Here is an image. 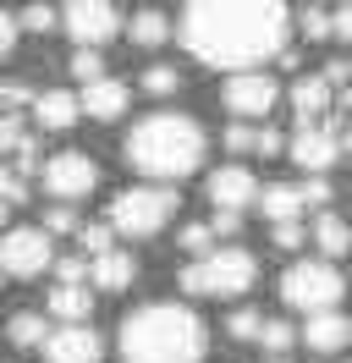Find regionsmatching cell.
I'll return each instance as SVG.
<instances>
[{
	"label": "cell",
	"instance_id": "4fadbf2b",
	"mask_svg": "<svg viewBox=\"0 0 352 363\" xmlns=\"http://www.w3.org/2000/svg\"><path fill=\"white\" fill-rule=\"evenodd\" d=\"M253 193H259V182H253V171L242 165V160H231V165H220V171H209V204L215 209H253Z\"/></svg>",
	"mask_w": 352,
	"mask_h": 363
},
{
	"label": "cell",
	"instance_id": "d590c367",
	"mask_svg": "<svg viewBox=\"0 0 352 363\" xmlns=\"http://www.w3.org/2000/svg\"><path fill=\"white\" fill-rule=\"evenodd\" d=\"M0 199H6V204H22V199H28V182H22L6 160H0Z\"/></svg>",
	"mask_w": 352,
	"mask_h": 363
},
{
	"label": "cell",
	"instance_id": "e575fe53",
	"mask_svg": "<svg viewBox=\"0 0 352 363\" xmlns=\"http://www.w3.org/2000/svg\"><path fill=\"white\" fill-rule=\"evenodd\" d=\"M176 242H182V253H209V248H215V231H209V226H182Z\"/></svg>",
	"mask_w": 352,
	"mask_h": 363
},
{
	"label": "cell",
	"instance_id": "9c48e42d",
	"mask_svg": "<svg viewBox=\"0 0 352 363\" xmlns=\"http://www.w3.org/2000/svg\"><path fill=\"white\" fill-rule=\"evenodd\" d=\"M50 259H55V242H50V231H44V226H11V231H0V275H11V281H33V275L50 270Z\"/></svg>",
	"mask_w": 352,
	"mask_h": 363
},
{
	"label": "cell",
	"instance_id": "6da1fadb",
	"mask_svg": "<svg viewBox=\"0 0 352 363\" xmlns=\"http://www.w3.org/2000/svg\"><path fill=\"white\" fill-rule=\"evenodd\" d=\"M292 39L286 0H187L182 6V45L193 61L215 72H242L275 61Z\"/></svg>",
	"mask_w": 352,
	"mask_h": 363
},
{
	"label": "cell",
	"instance_id": "44dd1931",
	"mask_svg": "<svg viewBox=\"0 0 352 363\" xmlns=\"http://www.w3.org/2000/svg\"><path fill=\"white\" fill-rule=\"evenodd\" d=\"M127 33H132L138 50H160L165 39H171V17H165V11H138V17L127 23Z\"/></svg>",
	"mask_w": 352,
	"mask_h": 363
},
{
	"label": "cell",
	"instance_id": "5bb4252c",
	"mask_svg": "<svg viewBox=\"0 0 352 363\" xmlns=\"http://www.w3.org/2000/svg\"><path fill=\"white\" fill-rule=\"evenodd\" d=\"M132 105V83H121V77H94V83H83V94H77V111H88L94 121H116V116H127Z\"/></svg>",
	"mask_w": 352,
	"mask_h": 363
},
{
	"label": "cell",
	"instance_id": "52a82bcc",
	"mask_svg": "<svg viewBox=\"0 0 352 363\" xmlns=\"http://www.w3.org/2000/svg\"><path fill=\"white\" fill-rule=\"evenodd\" d=\"M281 149L292 155V165H297V171H308V177H325L330 165L341 160V149H347V138H341V116L297 121V133L286 138Z\"/></svg>",
	"mask_w": 352,
	"mask_h": 363
},
{
	"label": "cell",
	"instance_id": "bcb514c9",
	"mask_svg": "<svg viewBox=\"0 0 352 363\" xmlns=\"http://www.w3.org/2000/svg\"><path fill=\"white\" fill-rule=\"evenodd\" d=\"M270 363H292V358H286V352H275V358H270Z\"/></svg>",
	"mask_w": 352,
	"mask_h": 363
},
{
	"label": "cell",
	"instance_id": "d6986e66",
	"mask_svg": "<svg viewBox=\"0 0 352 363\" xmlns=\"http://www.w3.org/2000/svg\"><path fill=\"white\" fill-rule=\"evenodd\" d=\"M44 314H50V319H61V325H77V319L94 314V292H88L83 281H61L55 292L44 297Z\"/></svg>",
	"mask_w": 352,
	"mask_h": 363
},
{
	"label": "cell",
	"instance_id": "b9f144b4",
	"mask_svg": "<svg viewBox=\"0 0 352 363\" xmlns=\"http://www.w3.org/2000/svg\"><path fill=\"white\" fill-rule=\"evenodd\" d=\"M209 231H215V237H237L242 215H237V209H215V215H209Z\"/></svg>",
	"mask_w": 352,
	"mask_h": 363
},
{
	"label": "cell",
	"instance_id": "d6a6232c",
	"mask_svg": "<svg viewBox=\"0 0 352 363\" xmlns=\"http://www.w3.org/2000/svg\"><path fill=\"white\" fill-rule=\"evenodd\" d=\"M281 253H297L308 242V231H303V220H275V237H270Z\"/></svg>",
	"mask_w": 352,
	"mask_h": 363
},
{
	"label": "cell",
	"instance_id": "f6af8a7d",
	"mask_svg": "<svg viewBox=\"0 0 352 363\" xmlns=\"http://www.w3.org/2000/svg\"><path fill=\"white\" fill-rule=\"evenodd\" d=\"M6 220H11V204H6V199H0V226H6Z\"/></svg>",
	"mask_w": 352,
	"mask_h": 363
},
{
	"label": "cell",
	"instance_id": "8fae6325",
	"mask_svg": "<svg viewBox=\"0 0 352 363\" xmlns=\"http://www.w3.org/2000/svg\"><path fill=\"white\" fill-rule=\"evenodd\" d=\"M55 23L77 39V45H105L121 33V11H116V0H66V11Z\"/></svg>",
	"mask_w": 352,
	"mask_h": 363
},
{
	"label": "cell",
	"instance_id": "2e32d148",
	"mask_svg": "<svg viewBox=\"0 0 352 363\" xmlns=\"http://www.w3.org/2000/svg\"><path fill=\"white\" fill-rule=\"evenodd\" d=\"M88 281H94V292H127L132 281H138V259H132L127 248L110 242L105 253L88 259Z\"/></svg>",
	"mask_w": 352,
	"mask_h": 363
},
{
	"label": "cell",
	"instance_id": "ba28073f",
	"mask_svg": "<svg viewBox=\"0 0 352 363\" xmlns=\"http://www.w3.org/2000/svg\"><path fill=\"white\" fill-rule=\"evenodd\" d=\"M39 177H44V193L61 199V204H77L99 187V160L83 155V149H61V155L39 160Z\"/></svg>",
	"mask_w": 352,
	"mask_h": 363
},
{
	"label": "cell",
	"instance_id": "8992f818",
	"mask_svg": "<svg viewBox=\"0 0 352 363\" xmlns=\"http://www.w3.org/2000/svg\"><path fill=\"white\" fill-rule=\"evenodd\" d=\"M341 292H347V281H341V270H336V259H297V264L281 275V303L297 308V314L336 308Z\"/></svg>",
	"mask_w": 352,
	"mask_h": 363
},
{
	"label": "cell",
	"instance_id": "4316f807",
	"mask_svg": "<svg viewBox=\"0 0 352 363\" xmlns=\"http://www.w3.org/2000/svg\"><path fill=\"white\" fill-rule=\"evenodd\" d=\"M138 83H143V89H149L154 99H165V94H176V89H182V72L160 61V67H149V72H143V77H138Z\"/></svg>",
	"mask_w": 352,
	"mask_h": 363
},
{
	"label": "cell",
	"instance_id": "f1b7e54d",
	"mask_svg": "<svg viewBox=\"0 0 352 363\" xmlns=\"http://www.w3.org/2000/svg\"><path fill=\"white\" fill-rule=\"evenodd\" d=\"M17 28H28V33H50V28H55V6L28 0V6H22V17H17Z\"/></svg>",
	"mask_w": 352,
	"mask_h": 363
},
{
	"label": "cell",
	"instance_id": "ffe728a7",
	"mask_svg": "<svg viewBox=\"0 0 352 363\" xmlns=\"http://www.w3.org/2000/svg\"><path fill=\"white\" fill-rule=\"evenodd\" d=\"M253 204L264 209V220H297V215L308 209L297 182H270V187H259V193H253Z\"/></svg>",
	"mask_w": 352,
	"mask_h": 363
},
{
	"label": "cell",
	"instance_id": "83f0119b",
	"mask_svg": "<svg viewBox=\"0 0 352 363\" xmlns=\"http://www.w3.org/2000/svg\"><path fill=\"white\" fill-rule=\"evenodd\" d=\"M72 237H77L83 259H94V253H105V248H110V237H116V231H110L105 220H94V226H83V220H77V231H72Z\"/></svg>",
	"mask_w": 352,
	"mask_h": 363
},
{
	"label": "cell",
	"instance_id": "d4e9b609",
	"mask_svg": "<svg viewBox=\"0 0 352 363\" xmlns=\"http://www.w3.org/2000/svg\"><path fill=\"white\" fill-rule=\"evenodd\" d=\"M292 23H297V33H303L308 45H319V39H330V11H325V6H303V11L292 17Z\"/></svg>",
	"mask_w": 352,
	"mask_h": 363
},
{
	"label": "cell",
	"instance_id": "f35d334b",
	"mask_svg": "<svg viewBox=\"0 0 352 363\" xmlns=\"http://www.w3.org/2000/svg\"><path fill=\"white\" fill-rule=\"evenodd\" d=\"M50 264H55L61 281H88V259L83 253H66V259H50Z\"/></svg>",
	"mask_w": 352,
	"mask_h": 363
},
{
	"label": "cell",
	"instance_id": "7c38bea8",
	"mask_svg": "<svg viewBox=\"0 0 352 363\" xmlns=\"http://www.w3.org/2000/svg\"><path fill=\"white\" fill-rule=\"evenodd\" d=\"M39 352L44 363H99L105 358V336L88 319H77V325H61V330H44Z\"/></svg>",
	"mask_w": 352,
	"mask_h": 363
},
{
	"label": "cell",
	"instance_id": "836d02e7",
	"mask_svg": "<svg viewBox=\"0 0 352 363\" xmlns=\"http://www.w3.org/2000/svg\"><path fill=\"white\" fill-rule=\"evenodd\" d=\"M11 171H17V177H33V171H39V143H33V138H22L17 149H11Z\"/></svg>",
	"mask_w": 352,
	"mask_h": 363
},
{
	"label": "cell",
	"instance_id": "4dcf8cb0",
	"mask_svg": "<svg viewBox=\"0 0 352 363\" xmlns=\"http://www.w3.org/2000/svg\"><path fill=\"white\" fill-rule=\"evenodd\" d=\"M44 231H50V237H66V231H77V209L55 199V204L44 209Z\"/></svg>",
	"mask_w": 352,
	"mask_h": 363
},
{
	"label": "cell",
	"instance_id": "7bdbcfd3",
	"mask_svg": "<svg viewBox=\"0 0 352 363\" xmlns=\"http://www.w3.org/2000/svg\"><path fill=\"white\" fill-rule=\"evenodd\" d=\"M297 187H303V204H319V209L330 204V177H308V182H297Z\"/></svg>",
	"mask_w": 352,
	"mask_h": 363
},
{
	"label": "cell",
	"instance_id": "9a60e30c",
	"mask_svg": "<svg viewBox=\"0 0 352 363\" xmlns=\"http://www.w3.org/2000/svg\"><path fill=\"white\" fill-rule=\"evenodd\" d=\"M297 341H303V347H314V352H325V358H336V352L352 341V325H347V314H341V308H319V314L303 319Z\"/></svg>",
	"mask_w": 352,
	"mask_h": 363
},
{
	"label": "cell",
	"instance_id": "1f68e13d",
	"mask_svg": "<svg viewBox=\"0 0 352 363\" xmlns=\"http://www.w3.org/2000/svg\"><path fill=\"white\" fill-rule=\"evenodd\" d=\"M28 99H33L28 77H0V111H22Z\"/></svg>",
	"mask_w": 352,
	"mask_h": 363
},
{
	"label": "cell",
	"instance_id": "e0dca14e",
	"mask_svg": "<svg viewBox=\"0 0 352 363\" xmlns=\"http://www.w3.org/2000/svg\"><path fill=\"white\" fill-rule=\"evenodd\" d=\"M28 105H33V127H44V133H72L77 116H83L72 89H44V94H33Z\"/></svg>",
	"mask_w": 352,
	"mask_h": 363
},
{
	"label": "cell",
	"instance_id": "5b68a950",
	"mask_svg": "<svg viewBox=\"0 0 352 363\" xmlns=\"http://www.w3.org/2000/svg\"><path fill=\"white\" fill-rule=\"evenodd\" d=\"M182 209V193H176V182H149V187H127V193H116L105 209V226L116 237H132V242H143L154 231L171 226V215Z\"/></svg>",
	"mask_w": 352,
	"mask_h": 363
},
{
	"label": "cell",
	"instance_id": "cb8c5ba5",
	"mask_svg": "<svg viewBox=\"0 0 352 363\" xmlns=\"http://www.w3.org/2000/svg\"><path fill=\"white\" fill-rule=\"evenodd\" d=\"M253 341H264V352L275 358V352H292V347H297V330H292L286 319H264V325H259V336H253Z\"/></svg>",
	"mask_w": 352,
	"mask_h": 363
},
{
	"label": "cell",
	"instance_id": "ab89813d",
	"mask_svg": "<svg viewBox=\"0 0 352 363\" xmlns=\"http://www.w3.org/2000/svg\"><path fill=\"white\" fill-rule=\"evenodd\" d=\"M226 149H231V155H248V149H253V127H248V121H231V127H226Z\"/></svg>",
	"mask_w": 352,
	"mask_h": 363
},
{
	"label": "cell",
	"instance_id": "ee69618b",
	"mask_svg": "<svg viewBox=\"0 0 352 363\" xmlns=\"http://www.w3.org/2000/svg\"><path fill=\"white\" fill-rule=\"evenodd\" d=\"M17 17H6V11H0V61H6V55H11V50H17Z\"/></svg>",
	"mask_w": 352,
	"mask_h": 363
},
{
	"label": "cell",
	"instance_id": "7402d4cb",
	"mask_svg": "<svg viewBox=\"0 0 352 363\" xmlns=\"http://www.w3.org/2000/svg\"><path fill=\"white\" fill-rule=\"evenodd\" d=\"M44 330H50V325H44V314H33V308H28V314H11V325H6V336H11L17 352H39Z\"/></svg>",
	"mask_w": 352,
	"mask_h": 363
},
{
	"label": "cell",
	"instance_id": "484cf974",
	"mask_svg": "<svg viewBox=\"0 0 352 363\" xmlns=\"http://www.w3.org/2000/svg\"><path fill=\"white\" fill-rule=\"evenodd\" d=\"M72 77H77V83L105 77V55H99V45H77V55H72Z\"/></svg>",
	"mask_w": 352,
	"mask_h": 363
},
{
	"label": "cell",
	"instance_id": "f546056e",
	"mask_svg": "<svg viewBox=\"0 0 352 363\" xmlns=\"http://www.w3.org/2000/svg\"><path fill=\"white\" fill-rule=\"evenodd\" d=\"M259 325H264L259 308H237V314L226 319V336H231V341H253V336H259Z\"/></svg>",
	"mask_w": 352,
	"mask_h": 363
},
{
	"label": "cell",
	"instance_id": "30bf717a",
	"mask_svg": "<svg viewBox=\"0 0 352 363\" xmlns=\"http://www.w3.org/2000/svg\"><path fill=\"white\" fill-rule=\"evenodd\" d=\"M220 94H226V111L237 116V121H264V116L281 105V83H275L270 72H259V67L231 72V83Z\"/></svg>",
	"mask_w": 352,
	"mask_h": 363
},
{
	"label": "cell",
	"instance_id": "277c9868",
	"mask_svg": "<svg viewBox=\"0 0 352 363\" xmlns=\"http://www.w3.org/2000/svg\"><path fill=\"white\" fill-rule=\"evenodd\" d=\"M253 281H259V259L248 248L193 253V264L176 275V286L187 297H242V292H253Z\"/></svg>",
	"mask_w": 352,
	"mask_h": 363
},
{
	"label": "cell",
	"instance_id": "60d3db41",
	"mask_svg": "<svg viewBox=\"0 0 352 363\" xmlns=\"http://www.w3.org/2000/svg\"><path fill=\"white\" fill-rule=\"evenodd\" d=\"M281 143H286V138L275 133V127H253V155L270 160V155H281Z\"/></svg>",
	"mask_w": 352,
	"mask_h": 363
},
{
	"label": "cell",
	"instance_id": "3957f363",
	"mask_svg": "<svg viewBox=\"0 0 352 363\" xmlns=\"http://www.w3.org/2000/svg\"><path fill=\"white\" fill-rule=\"evenodd\" d=\"M121 155H127L132 171H143L149 182H187L209 160V133L187 111H149L127 133Z\"/></svg>",
	"mask_w": 352,
	"mask_h": 363
},
{
	"label": "cell",
	"instance_id": "74e56055",
	"mask_svg": "<svg viewBox=\"0 0 352 363\" xmlns=\"http://www.w3.org/2000/svg\"><path fill=\"white\" fill-rule=\"evenodd\" d=\"M352 39V11L347 0H336V11H330V45H347Z\"/></svg>",
	"mask_w": 352,
	"mask_h": 363
},
{
	"label": "cell",
	"instance_id": "8d00e7d4",
	"mask_svg": "<svg viewBox=\"0 0 352 363\" xmlns=\"http://www.w3.org/2000/svg\"><path fill=\"white\" fill-rule=\"evenodd\" d=\"M22 138H28V133H22V121H17V111H6V116H0V160L11 155V149H17Z\"/></svg>",
	"mask_w": 352,
	"mask_h": 363
},
{
	"label": "cell",
	"instance_id": "7a4b0ae2",
	"mask_svg": "<svg viewBox=\"0 0 352 363\" xmlns=\"http://www.w3.org/2000/svg\"><path fill=\"white\" fill-rule=\"evenodd\" d=\"M116 352L121 363H204L209 325L187 303H143L121 319Z\"/></svg>",
	"mask_w": 352,
	"mask_h": 363
},
{
	"label": "cell",
	"instance_id": "ac0fdd59",
	"mask_svg": "<svg viewBox=\"0 0 352 363\" xmlns=\"http://www.w3.org/2000/svg\"><path fill=\"white\" fill-rule=\"evenodd\" d=\"M330 83L325 77H319V72H308V77H297V83H292V94H286V99H292V116H297V121H319V116H330Z\"/></svg>",
	"mask_w": 352,
	"mask_h": 363
},
{
	"label": "cell",
	"instance_id": "603a6c76",
	"mask_svg": "<svg viewBox=\"0 0 352 363\" xmlns=\"http://www.w3.org/2000/svg\"><path fill=\"white\" fill-rule=\"evenodd\" d=\"M314 242H319L325 259H341V253H347V220H341L336 209H325V215H319V226H314Z\"/></svg>",
	"mask_w": 352,
	"mask_h": 363
}]
</instances>
